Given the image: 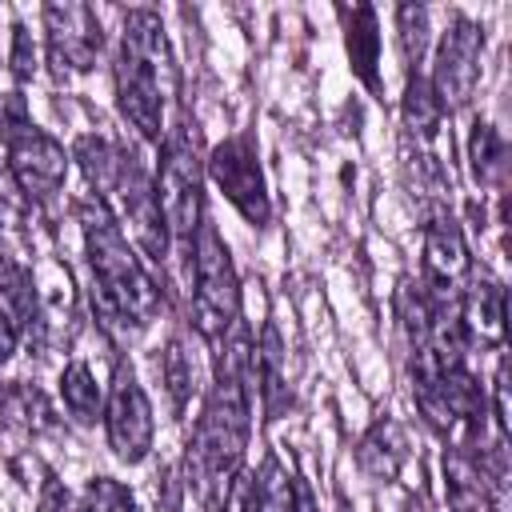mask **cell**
Instances as JSON below:
<instances>
[{
  "instance_id": "18",
  "label": "cell",
  "mask_w": 512,
  "mask_h": 512,
  "mask_svg": "<svg viewBox=\"0 0 512 512\" xmlns=\"http://www.w3.org/2000/svg\"><path fill=\"white\" fill-rule=\"evenodd\" d=\"M440 116H444V108H440L432 84L424 76H412L408 80V92H404V120H408V128L420 132V136H436Z\"/></svg>"
},
{
  "instance_id": "26",
  "label": "cell",
  "mask_w": 512,
  "mask_h": 512,
  "mask_svg": "<svg viewBox=\"0 0 512 512\" xmlns=\"http://www.w3.org/2000/svg\"><path fill=\"white\" fill-rule=\"evenodd\" d=\"M260 508V488L252 476H236V488L228 496V512H256Z\"/></svg>"
},
{
  "instance_id": "13",
  "label": "cell",
  "mask_w": 512,
  "mask_h": 512,
  "mask_svg": "<svg viewBox=\"0 0 512 512\" xmlns=\"http://www.w3.org/2000/svg\"><path fill=\"white\" fill-rule=\"evenodd\" d=\"M444 492H448L452 512H488L484 468L464 448H452L444 456Z\"/></svg>"
},
{
  "instance_id": "1",
  "label": "cell",
  "mask_w": 512,
  "mask_h": 512,
  "mask_svg": "<svg viewBox=\"0 0 512 512\" xmlns=\"http://www.w3.org/2000/svg\"><path fill=\"white\" fill-rule=\"evenodd\" d=\"M80 212V228L88 240V256H92V296L96 308L108 324H148L160 308V288L152 284V276L140 268V260L132 256L116 216L108 212V204L100 196H84L76 204Z\"/></svg>"
},
{
  "instance_id": "7",
  "label": "cell",
  "mask_w": 512,
  "mask_h": 512,
  "mask_svg": "<svg viewBox=\"0 0 512 512\" xmlns=\"http://www.w3.org/2000/svg\"><path fill=\"white\" fill-rule=\"evenodd\" d=\"M48 28V60L56 76L88 72L100 56V20L88 4H48L44 8Z\"/></svg>"
},
{
  "instance_id": "20",
  "label": "cell",
  "mask_w": 512,
  "mask_h": 512,
  "mask_svg": "<svg viewBox=\"0 0 512 512\" xmlns=\"http://www.w3.org/2000/svg\"><path fill=\"white\" fill-rule=\"evenodd\" d=\"M76 160H80V168L88 172V180H92L96 188H112V180H116L124 156H120L108 140H100V136H84V140L76 144Z\"/></svg>"
},
{
  "instance_id": "12",
  "label": "cell",
  "mask_w": 512,
  "mask_h": 512,
  "mask_svg": "<svg viewBox=\"0 0 512 512\" xmlns=\"http://www.w3.org/2000/svg\"><path fill=\"white\" fill-rule=\"evenodd\" d=\"M356 460H360V468L372 480H396V472L408 460V436H404V428L396 420H376L368 428V436L360 440Z\"/></svg>"
},
{
  "instance_id": "2",
  "label": "cell",
  "mask_w": 512,
  "mask_h": 512,
  "mask_svg": "<svg viewBox=\"0 0 512 512\" xmlns=\"http://www.w3.org/2000/svg\"><path fill=\"white\" fill-rule=\"evenodd\" d=\"M168 88H172V56H168L164 24L156 12L136 8L124 16V44H120V60H116V96H120V112L148 140L160 136Z\"/></svg>"
},
{
  "instance_id": "5",
  "label": "cell",
  "mask_w": 512,
  "mask_h": 512,
  "mask_svg": "<svg viewBox=\"0 0 512 512\" xmlns=\"http://www.w3.org/2000/svg\"><path fill=\"white\" fill-rule=\"evenodd\" d=\"M480 52H484V28L472 24L468 16H452V24L436 48V68L428 80L440 108L468 104V96L480 80Z\"/></svg>"
},
{
  "instance_id": "21",
  "label": "cell",
  "mask_w": 512,
  "mask_h": 512,
  "mask_svg": "<svg viewBox=\"0 0 512 512\" xmlns=\"http://www.w3.org/2000/svg\"><path fill=\"white\" fill-rule=\"evenodd\" d=\"M160 380H164V388L172 396V408H184L188 396H192V364H188L180 340H172L164 348V356H160Z\"/></svg>"
},
{
  "instance_id": "19",
  "label": "cell",
  "mask_w": 512,
  "mask_h": 512,
  "mask_svg": "<svg viewBox=\"0 0 512 512\" xmlns=\"http://www.w3.org/2000/svg\"><path fill=\"white\" fill-rule=\"evenodd\" d=\"M60 396H64V408H68L72 416H80V420H92V416H96V408H100V388H96L88 364L76 360V364H68V368L60 372Z\"/></svg>"
},
{
  "instance_id": "17",
  "label": "cell",
  "mask_w": 512,
  "mask_h": 512,
  "mask_svg": "<svg viewBox=\"0 0 512 512\" xmlns=\"http://www.w3.org/2000/svg\"><path fill=\"white\" fill-rule=\"evenodd\" d=\"M468 152H472V172H476L480 184H496L504 176V140H500V132L492 124H484V120L472 124Z\"/></svg>"
},
{
  "instance_id": "22",
  "label": "cell",
  "mask_w": 512,
  "mask_h": 512,
  "mask_svg": "<svg viewBox=\"0 0 512 512\" xmlns=\"http://www.w3.org/2000/svg\"><path fill=\"white\" fill-rule=\"evenodd\" d=\"M396 24H400V48L404 56L416 64L424 56V44H428V8L420 4H400L396 8Z\"/></svg>"
},
{
  "instance_id": "11",
  "label": "cell",
  "mask_w": 512,
  "mask_h": 512,
  "mask_svg": "<svg viewBox=\"0 0 512 512\" xmlns=\"http://www.w3.org/2000/svg\"><path fill=\"white\" fill-rule=\"evenodd\" d=\"M468 268V248H464V236L456 228L452 216H432V224L424 228V272H428V284L436 292L452 288Z\"/></svg>"
},
{
  "instance_id": "16",
  "label": "cell",
  "mask_w": 512,
  "mask_h": 512,
  "mask_svg": "<svg viewBox=\"0 0 512 512\" xmlns=\"http://www.w3.org/2000/svg\"><path fill=\"white\" fill-rule=\"evenodd\" d=\"M256 380H260V396H264L268 416H276L284 408V400H288V388H284V352H280L276 328H264V348L256 352Z\"/></svg>"
},
{
  "instance_id": "6",
  "label": "cell",
  "mask_w": 512,
  "mask_h": 512,
  "mask_svg": "<svg viewBox=\"0 0 512 512\" xmlns=\"http://www.w3.org/2000/svg\"><path fill=\"white\" fill-rule=\"evenodd\" d=\"M208 172L220 184V192L240 208V216L248 224L268 220V192H264V176H260L256 148H252L248 136H228L224 144H216L212 160H208Z\"/></svg>"
},
{
  "instance_id": "24",
  "label": "cell",
  "mask_w": 512,
  "mask_h": 512,
  "mask_svg": "<svg viewBox=\"0 0 512 512\" xmlns=\"http://www.w3.org/2000/svg\"><path fill=\"white\" fill-rule=\"evenodd\" d=\"M32 120H28V108H24V96H16V92H8V96H0V140L4 144H12L24 128H28Z\"/></svg>"
},
{
  "instance_id": "9",
  "label": "cell",
  "mask_w": 512,
  "mask_h": 512,
  "mask_svg": "<svg viewBox=\"0 0 512 512\" xmlns=\"http://www.w3.org/2000/svg\"><path fill=\"white\" fill-rule=\"evenodd\" d=\"M112 188L120 192L124 220H128V228H132L136 244H140L152 260H164L172 240H168V228H164V216H160V200H156V192H152V184H148L144 168H140L132 156H124V160H120V172H116Z\"/></svg>"
},
{
  "instance_id": "8",
  "label": "cell",
  "mask_w": 512,
  "mask_h": 512,
  "mask_svg": "<svg viewBox=\"0 0 512 512\" xmlns=\"http://www.w3.org/2000/svg\"><path fill=\"white\" fill-rule=\"evenodd\" d=\"M108 440L112 452L128 464H140L152 448V408L128 368L116 372V384L108 392Z\"/></svg>"
},
{
  "instance_id": "14",
  "label": "cell",
  "mask_w": 512,
  "mask_h": 512,
  "mask_svg": "<svg viewBox=\"0 0 512 512\" xmlns=\"http://www.w3.org/2000/svg\"><path fill=\"white\" fill-rule=\"evenodd\" d=\"M460 324H464V332H476L488 344L500 340V332H504V288L496 280L480 276L468 288L464 304H460Z\"/></svg>"
},
{
  "instance_id": "25",
  "label": "cell",
  "mask_w": 512,
  "mask_h": 512,
  "mask_svg": "<svg viewBox=\"0 0 512 512\" xmlns=\"http://www.w3.org/2000/svg\"><path fill=\"white\" fill-rule=\"evenodd\" d=\"M12 72L16 80H28L36 72V44L24 24H12Z\"/></svg>"
},
{
  "instance_id": "4",
  "label": "cell",
  "mask_w": 512,
  "mask_h": 512,
  "mask_svg": "<svg viewBox=\"0 0 512 512\" xmlns=\"http://www.w3.org/2000/svg\"><path fill=\"white\" fill-rule=\"evenodd\" d=\"M156 200H160V216L168 228V240H176L180 252L192 256L196 232H200V160L196 148L184 132L168 136L164 156H160V184H156Z\"/></svg>"
},
{
  "instance_id": "15",
  "label": "cell",
  "mask_w": 512,
  "mask_h": 512,
  "mask_svg": "<svg viewBox=\"0 0 512 512\" xmlns=\"http://www.w3.org/2000/svg\"><path fill=\"white\" fill-rule=\"evenodd\" d=\"M344 20H348V52H352V68L356 76L376 88L380 76H376V64H380V32H376V12L368 4H356L352 12L344 8Z\"/></svg>"
},
{
  "instance_id": "3",
  "label": "cell",
  "mask_w": 512,
  "mask_h": 512,
  "mask_svg": "<svg viewBox=\"0 0 512 512\" xmlns=\"http://www.w3.org/2000/svg\"><path fill=\"white\" fill-rule=\"evenodd\" d=\"M196 288H192V316L204 340L220 344L228 336V328L240 316V288H236V272H232V256L220 240V232L204 220L196 232Z\"/></svg>"
},
{
  "instance_id": "23",
  "label": "cell",
  "mask_w": 512,
  "mask_h": 512,
  "mask_svg": "<svg viewBox=\"0 0 512 512\" xmlns=\"http://www.w3.org/2000/svg\"><path fill=\"white\" fill-rule=\"evenodd\" d=\"M84 512H132V492L112 476H96L84 488Z\"/></svg>"
},
{
  "instance_id": "10",
  "label": "cell",
  "mask_w": 512,
  "mask_h": 512,
  "mask_svg": "<svg viewBox=\"0 0 512 512\" xmlns=\"http://www.w3.org/2000/svg\"><path fill=\"white\" fill-rule=\"evenodd\" d=\"M8 168H12L16 184H20V192H28V196H52L64 184L68 156H64V148L48 132H40L36 124H28L8 144Z\"/></svg>"
}]
</instances>
